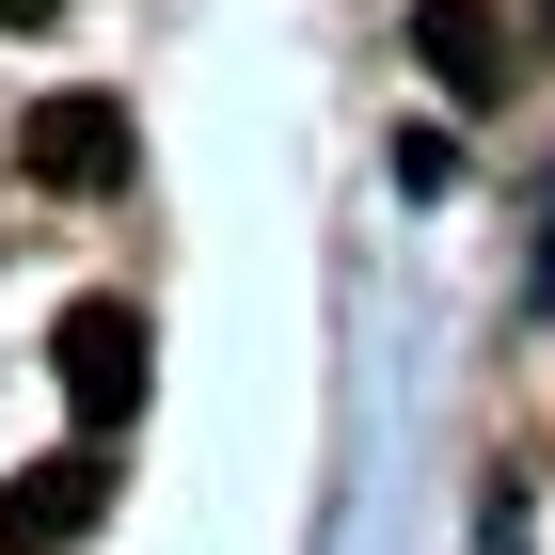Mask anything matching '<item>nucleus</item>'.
<instances>
[{
  "mask_svg": "<svg viewBox=\"0 0 555 555\" xmlns=\"http://www.w3.org/2000/svg\"><path fill=\"white\" fill-rule=\"evenodd\" d=\"M48 365H64L80 428H128V413H143V318H128V301H80V318L48 334Z\"/></svg>",
  "mask_w": 555,
  "mask_h": 555,
  "instance_id": "f257e3e1",
  "label": "nucleus"
},
{
  "mask_svg": "<svg viewBox=\"0 0 555 555\" xmlns=\"http://www.w3.org/2000/svg\"><path fill=\"white\" fill-rule=\"evenodd\" d=\"M95 508H112V461H33L16 492H0V555H64V540H95Z\"/></svg>",
  "mask_w": 555,
  "mask_h": 555,
  "instance_id": "f03ea898",
  "label": "nucleus"
},
{
  "mask_svg": "<svg viewBox=\"0 0 555 555\" xmlns=\"http://www.w3.org/2000/svg\"><path fill=\"white\" fill-rule=\"evenodd\" d=\"M16 159H33L48 191H112V175H128V112H112V95H48Z\"/></svg>",
  "mask_w": 555,
  "mask_h": 555,
  "instance_id": "7ed1b4c3",
  "label": "nucleus"
},
{
  "mask_svg": "<svg viewBox=\"0 0 555 555\" xmlns=\"http://www.w3.org/2000/svg\"><path fill=\"white\" fill-rule=\"evenodd\" d=\"M413 48H428V80H461V95H492V64H508L492 0H413Z\"/></svg>",
  "mask_w": 555,
  "mask_h": 555,
  "instance_id": "20e7f679",
  "label": "nucleus"
},
{
  "mask_svg": "<svg viewBox=\"0 0 555 555\" xmlns=\"http://www.w3.org/2000/svg\"><path fill=\"white\" fill-rule=\"evenodd\" d=\"M48 16H64V0H0V33H48Z\"/></svg>",
  "mask_w": 555,
  "mask_h": 555,
  "instance_id": "39448f33",
  "label": "nucleus"
}]
</instances>
